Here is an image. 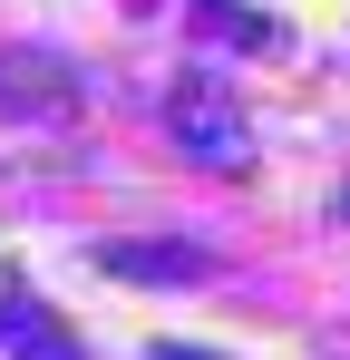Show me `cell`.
<instances>
[{"instance_id": "6da1fadb", "label": "cell", "mask_w": 350, "mask_h": 360, "mask_svg": "<svg viewBox=\"0 0 350 360\" xmlns=\"http://www.w3.org/2000/svg\"><path fill=\"white\" fill-rule=\"evenodd\" d=\"M166 127H175V146H185L205 176H233V166L253 156V127H243V108H233V88H224V78H205V68L175 88Z\"/></svg>"}, {"instance_id": "7a4b0ae2", "label": "cell", "mask_w": 350, "mask_h": 360, "mask_svg": "<svg viewBox=\"0 0 350 360\" xmlns=\"http://www.w3.org/2000/svg\"><path fill=\"white\" fill-rule=\"evenodd\" d=\"M98 273H166V283H185V273H205V253H136V243H117V253H98Z\"/></svg>"}, {"instance_id": "3957f363", "label": "cell", "mask_w": 350, "mask_h": 360, "mask_svg": "<svg viewBox=\"0 0 350 360\" xmlns=\"http://www.w3.org/2000/svg\"><path fill=\"white\" fill-rule=\"evenodd\" d=\"M341 224H350V185H341Z\"/></svg>"}]
</instances>
